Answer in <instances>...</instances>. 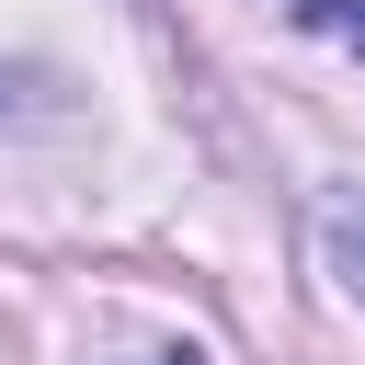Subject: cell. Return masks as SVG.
Instances as JSON below:
<instances>
[{"label":"cell","instance_id":"obj_1","mask_svg":"<svg viewBox=\"0 0 365 365\" xmlns=\"http://www.w3.org/2000/svg\"><path fill=\"white\" fill-rule=\"evenodd\" d=\"M319 251H331V274H342V297H365V205H331V228H319Z\"/></svg>","mask_w":365,"mask_h":365},{"label":"cell","instance_id":"obj_2","mask_svg":"<svg viewBox=\"0 0 365 365\" xmlns=\"http://www.w3.org/2000/svg\"><path fill=\"white\" fill-rule=\"evenodd\" d=\"M285 11H297V23H331L342 46H365V11H354V0H285Z\"/></svg>","mask_w":365,"mask_h":365}]
</instances>
